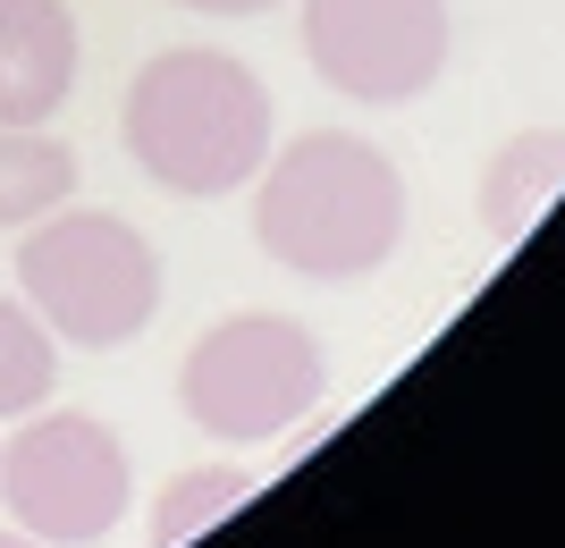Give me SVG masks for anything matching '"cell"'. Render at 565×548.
Masks as SVG:
<instances>
[{
    "label": "cell",
    "instance_id": "52a82bcc",
    "mask_svg": "<svg viewBox=\"0 0 565 548\" xmlns=\"http://www.w3.org/2000/svg\"><path fill=\"white\" fill-rule=\"evenodd\" d=\"M76 94V9L0 0V127H43Z\"/></svg>",
    "mask_w": 565,
    "mask_h": 548
},
{
    "label": "cell",
    "instance_id": "ba28073f",
    "mask_svg": "<svg viewBox=\"0 0 565 548\" xmlns=\"http://www.w3.org/2000/svg\"><path fill=\"white\" fill-rule=\"evenodd\" d=\"M565 186V127H523V136H507L490 152V169H481V228H490L498 245H515L532 219L557 203Z\"/></svg>",
    "mask_w": 565,
    "mask_h": 548
},
{
    "label": "cell",
    "instance_id": "5b68a950",
    "mask_svg": "<svg viewBox=\"0 0 565 548\" xmlns=\"http://www.w3.org/2000/svg\"><path fill=\"white\" fill-rule=\"evenodd\" d=\"M0 498L43 548H85L118 531L136 473L118 430H102L94 413H25L18 439L0 448Z\"/></svg>",
    "mask_w": 565,
    "mask_h": 548
},
{
    "label": "cell",
    "instance_id": "4fadbf2b",
    "mask_svg": "<svg viewBox=\"0 0 565 548\" xmlns=\"http://www.w3.org/2000/svg\"><path fill=\"white\" fill-rule=\"evenodd\" d=\"M0 548H43V540H34V531H0Z\"/></svg>",
    "mask_w": 565,
    "mask_h": 548
},
{
    "label": "cell",
    "instance_id": "8fae6325",
    "mask_svg": "<svg viewBox=\"0 0 565 548\" xmlns=\"http://www.w3.org/2000/svg\"><path fill=\"white\" fill-rule=\"evenodd\" d=\"M254 498V473H236V464H194V473H178L161 490V506H152V540L161 548H186L203 540V531L228 515V506Z\"/></svg>",
    "mask_w": 565,
    "mask_h": 548
},
{
    "label": "cell",
    "instance_id": "6da1fadb",
    "mask_svg": "<svg viewBox=\"0 0 565 548\" xmlns=\"http://www.w3.org/2000/svg\"><path fill=\"white\" fill-rule=\"evenodd\" d=\"M254 237L296 279H372L405 237V178L380 143L312 127L296 143H270Z\"/></svg>",
    "mask_w": 565,
    "mask_h": 548
},
{
    "label": "cell",
    "instance_id": "7c38bea8",
    "mask_svg": "<svg viewBox=\"0 0 565 548\" xmlns=\"http://www.w3.org/2000/svg\"><path fill=\"white\" fill-rule=\"evenodd\" d=\"M203 18H262V9H279V0H186Z\"/></svg>",
    "mask_w": 565,
    "mask_h": 548
},
{
    "label": "cell",
    "instance_id": "3957f363",
    "mask_svg": "<svg viewBox=\"0 0 565 548\" xmlns=\"http://www.w3.org/2000/svg\"><path fill=\"white\" fill-rule=\"evenodd\" d=\"M18 287L43 312V330L60 346L85 355H118L152 330L161 312V254L143 228H127L118 212H76L60 203L51 219H34L18 245Z\"/></svg>",
    "mask_w": 565,
    "mask_h": 548
},
{
    "label": "cell",
    "instance_id": "277c9868",
    "mask_svg": "<svg viewBox=\"0 0 565 548\" xmlns=\"http://www.w3.org/2000/svg\"><path fill=\"white\" fill-rule=\"evenodd\" d=\"M330 397V363L321 337L287 312H228L194 337L186 372H178V406L194 430H212L228 448H270Z\"/></svg>",
    "mask_w": 565,
    "mask_h": 548
},
{
    "label": "cell",
    "instance_id": "7a4b0ae2",
    "mask_svg": "<svg viewBox=\"0 0 565 548\" xmlns=\"http://www.w3.org/2000/svg\"><path fill=\"white\" fill-rule=\"evenodd\" d=\"M118 127H127V152H136L143 178L169 194H194V203L262 178L270 143H279L270 85L236 51H212V43H178L161 60H143Z\"/></svg>",
    "mask_w": 565,
    "mask_h": 548
},
{
    "label": "cell",
    "instance_id": "30bf717a",
    "mask_svg": "<svg viewBox=\"0 0 565 548\" xmlns=\"http://www.w3.org/2000/svg\"><path fill=\"white\" fill-rule=\"evenodd\" d=\"M51 388H60V337L43 330V312L25 296H0V422L43 413Z\"/></svg>",
    "mask_w": 565,
    "mask_h": 548
},
{
    "label": "cell",
    "instance_id": "8992f818",
    "mask_svg": "<svg viewBox=\"0 0 565 548\" xmlns=\"http://www.w3.org/2000/svg\"><path fill=\"white\" fill-rule=\"evenodd\" d=\"M448 0H305V60L347 101L397 110L423 101L448 68Z\"/></svg>",
    "mask_w": 565,
    "mask_h": 548
},
{
    "label": "cell",
    "instance_id": "9c48e42d",
    "mask_svg": "<svg viewBox=\"0 0 565 548\" xmlns=\"http://www.w3.org/2000/svg\"><path fill=\"white\" fill-rule=\"evenodd\" d=\"M76 203V152L43 127H0V228H34Z\"/></svg>",
    "mask_w": 565,
    "mask_h": 548
}]
</instances>
